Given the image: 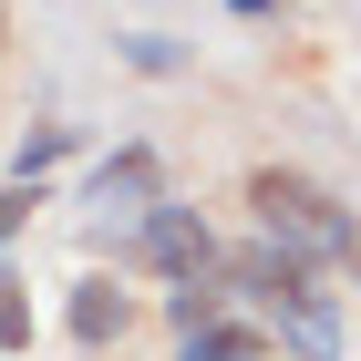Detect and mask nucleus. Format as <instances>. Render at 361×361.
Returning <instances> with one entry per match:
<instances>
[{"label": "nucleus", "instance_id": "3", "mask_svg": "<svg viewBox=\"0 0 361 361\" xmlns=\"http://www.w3.org/2000/svg\"><path fill=\"white\" fill-rule=\"evenodd\" d=\"M135 258L155 279H176V289H186V279H217V227H207V207H186V196H166V207H155V217L135 227Z\"/></svg>", "mask_w": 361, "mask_h": 361}, {"label": "nucleus", "instance_id": "6", "mask_svg": "<svg viewBox=\"0 0 361 361\" xmlns=\"http://www.w3.org/2000/svg\"><path fill=\"white\" fill-rule=\"evenodd\" d=\"M62 331L83 341V351H114V341L135 331V300H124L114 279H73V310H62Z\"/></svg>", "mask_w": 361, "mask_h": 361}, {"label": "nucleus", "instance_id": "8", "mask_svg": "<svg viewBox=\"0 0 361 361\" xmlns=\"http://www.w3.org/2000/svg\"><path fill=\"white\" fill-rule=\"evenodd\" d=\"M176 361H279V341L258 331V320H217V331L176 341Z\"/></svg>", "mask_w": 361, "mask_h": 361}, {"label": "nucleus", "instance_id": "11", "mask_svg": "<svg viewBox=\"0 0 361 361\" xmlns=\"http://www.w3.org/2000/svg\"><path fill=\"white\" fill-rule=\"evenodd\" d=\"M21 351H31V289L0 279V361H21Z\"/></svg>", "mask_w": 361, "mask_h": 361}, {"label": "nucleus", "instance_id": "9", "mask_svg": "<svg viewBox=\"0 0 361 361\" xmlns=\"http://www.w3.org/2000/svg\"><path fill=\"white\" fill-rule=\"evenodd\" d=\"M166 320H176V341H196V331H217V320H238V310H227V279H186V289H166Z\"/></svg>", "mask_w": 361, "mask_h": 361}, {"label": "nucleus", "instance_id": "12", "mask_svg": "<svg viewBox=\"0 0 361 361\" xmlns=\"http://www.w3.org/2000/svg\"><path fill=\"white\" fill-rule=\"evenodd\" d=\"M31 207H42V186H0V248L31 227Z\"/></svg>", "mask_w": 361, "mask_h": 361}, {"label": "nucleus", "instance_id": "1", "mask_svg": "<svg viewBox=\"0 0 361 361\" xmlns=\"http://www.w3.org/2000/svg\"><path fill=\"white\" fill-rule=\"evenodd\" d=\"M248 207H258V238H269V248H289L310 279L361 269V207H351V196H331L320 176H300V166H258V176H248Z\"/></svg>", "mask_w": 361, "mask_h": 361}, {"label": "nucleus", "instance_id": "2", "mask_svg": "<svg viewBox=\"0 0 361 361\" xmlns=\"http://www.w3.org/2000/svg\"><path fill=\"white\" fill-rule=\"evenodd\" d=\"M83 207L104 217V238H135V227L166 207V166H155V145H145V135H135V145H114L104 166L83 176Z\"/></svg>", "mask_w": 361, "mask_h": 361}, {"label": "nucleus", "instance_id": "10", "mask_svg": "<svg viewBox=\"0 0 361 361\" xmlns=\"http://www.w3.org/2000/svg\"><path fill=\"white\" fill-rule=\"evenodd\" d=\"M73 145H83L73 124H31V135H21V155H11V186H42V176H52Z\"/></svg>", "mask_w": 361, "mask_h": 361}, {"label": "nucleus", "instance_id": "13", "mask_svg": "<svg viewBox=\"0 0 361 361\" xmlns=\"http://www.w3.org/2000/svg\"><path fill=\"white\" fill-rule=\"evenodd\" d=\"M227 21H289V0H217Z\"/></svg>", "mask_w": 361, "mask_h": 361}, {"label": "nucleus", "instance_id": "5", "mask_svg": "<svg viewBox=\"0 0 361 361\" xmlns=\"http://www.w3.org/2000/svg\"><path fill=\"white\" fill-rule=\"evenodd\" d=\"M217 279H227V300H248L258 320H269L279 300H300V289H310V269H300L289 248H269V238H238V248L217 258Z\"/></svg>", "mask_w": 361, "mask_h": 361}, {"label": "nucleus", "instance_id": "4", "mask_svg": "<svg viewBox=\"0 0 361 361\" xmlns=\"http://www.w3.org/2000/svg\"><path fill=\"white\" fill-rule=\"evenodd\" d=\"M258 331L279 341V361H341V351H351V320H341V289H320V279H310L300 300H279L269 320H258Z\"/></svg>", "mask_w": 361, "mask_h": 361}, {"label": "nucleus", "instance_id": "7", "mask_svg": "<svg viewBox=\"0 0 361 361\" xmlns=\"http://www.w3.org/2000/svg\"><path fill=\"white\" fill-rule=\"evenodd\" d=\"M114 62H124V73H145V83H186V73H196V42H186V31H124V42H114Z\"/></svg>", "mask_w": 361, "mask_h": 361}]
</instances>
